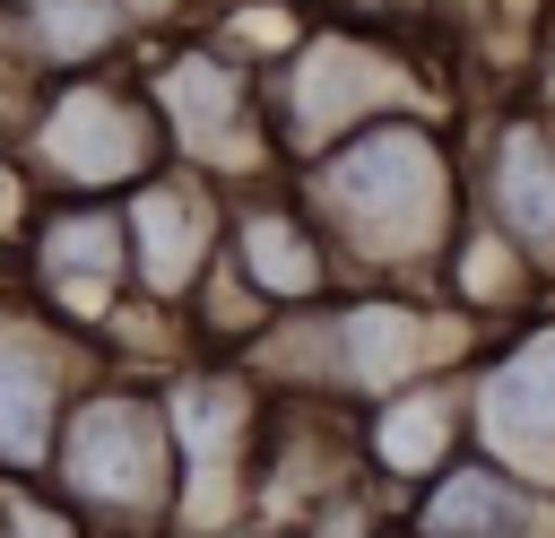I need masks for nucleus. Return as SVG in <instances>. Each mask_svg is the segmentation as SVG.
I'll use <instances>...</instances> for the list:
<instances>
[{"mask_svg": "<svg viewBox=\"0 0 555 538\" xmlns=\"http://www.w3.org/2000/svg\"><path fill=\"white\" fill-rule=\"evenodd\" d=\"M321 234L338 243V269L356 286H434L460 217H468V156H460V113L408 104L382 113L321 156L286 165Z\"/></svg>", "mask_w": 555, "mask_h": 538, "instance_id": "nucleus-1", "label": "nucleus"}, {"mask_svg": "<svg viewBox=\"0 0 555 538\" xmlns=\"http://www.w3.org/2000/svg\"><path fill=\"white\" fill-rule=\"evenodd\" d=\"M494 330H477L468 312H451L434 286H338L330 304H304V312H278L243 364L260 373V390L278 399H338V408H364L416 373H468V356L486 347Z\"/></svg>", "mask_w": 555, "mask_h": 538, "instance_id": "nucleus-2", "label": "nucleus"}, {"mask_svg": "<svg viewBox=\"0 0 555 538\" xmlns=\"http://www.w3.org/2000/svg\"><path fill=\"white\" fill-rule=\"evenodd\" d=\"M408 104L460 113L442 35L312 17L304 43L269 69V130H278V156H286V165H304V156H321L330 139H347V130H364V121H382V113H408Z\"/></svg>", "mask_w": 555, "mask_h": 538, "instance_id": "nucleus-3", "label": "nucleus"}, {"mask_svg": "<svg viewBox=\"0 0 555 538\" xmlns=\"http://www.w3.org/2000/svg\"><path fill=\"white\" fill-rule=\"evenodd\" d=\"M43 486L95 529V538H173V425L156 373L95 364L52 434Z\"/></svg>", "mask_w": 555, "mask_h": 538, "instance_id": "nucleus-4", "label": "nucleus"}, {"mask_svg": "<svg viewBox=\"0 0 555 538\" xmlns=\"http://www.w3.org/2000/svg\"><path fill=\"white\" fill-rule=\"evenodd\" d=\"M156 121H165V156L208 174L217 191H243V182H269L286 174L278 156V130H269V78L217 43L208 26H173V35H147L130 52Z\"/></svg>", "mask_w": 555, "mask_h": 538, "instance_id": "nucleus-5", "label": "nucleus"}, {"mask_svg": "<svg viewBox=\"0 0 555 538\" xmlns=\"http://www.w3.org/2000/svg\"><path fill=\"white\" fill-rule=\"evenodd\" d=\"M17 156H26L43 200H121L156 165H173L165 156V121H156V104H147L130 61L43 78L35 104L17 113Z\"/></svg>", "mask_w": 555, "mask_h": 538, "instance_id": "nucleus-6", "label": "nucleus"}, {"mask_svg": "<svg viewBox=\"0 0 555 538\" xmlns=\"http://www.w3.org/2000/svg\"><path fill=\"white\" fill-rule=\"evenodd\" d=\"M165 425H173V538H208L251 521V451L269 425V390L243 356H182L156 373Z\"/></svg>", "mask_w": 555, "mask_h": 538, "instance_id": "nucleus-7", "label": "nucleus"}, {"mask_svg": "<svg viewBox=\"0 0 555 538\" xmlns=\"http://www.w3.org/2000/svg\"><path fill=\"white\" fill-rule=\"evenodd\" d=\"M9 278L26 304H43L61 330L104 347V330L130 312V243H121V200H35Z\"/></svg>", "mask_w": 555, "mask_h": 538, "instance_id": "nucleus-8", "label": "nucleus"}, {"mask_svg": "<svg viewBox=\"0 0 555 538\" xmlns=\"http://www.w3.org/2000/svg\"><path fill=\"white\" fill-rule=\"evenodd\" d=\"M468 208L555 286V113L529 95H494L460 113Z\"/></svg>", "mask_w": 555, "mask_h": 538, "instance_id": "nucleus-9", "label": "nucleus"}, {"mask_svg": "<svg viewBox=\"0 0 555 538\" xmlns=\"http://www.w3.org/2000/svg\"><path fill=\"white\" fill-rule=\"evenodd\" d=\"M460 382H468V451L555 495V295L503 321Z\"/></svg>", "mask_w": 555, "mask_h": 538, "instance_id": "nucleus-10", "label": "nucleus"}, {"mask_svg": "<svg viewBox=\"0 0 555 538\" xmlns=\"http://www.w3.org/2000/svg\"><path fill=\"white\" fill-rule=\"evenodd\" d=\"M95 364L104 356L78 330H61L43 304H26L17 278L0 286V477H43L52 434Z\"/></svg>", "mask_w": 555, "mask_h": 538, "instance_id": "nucleus-11", "label": "nucleus"}, {"mask_svg": "<svg viewBox=\"0 0 555 538\" xmlns=\"http://www.w3.org/2000/svg\"><path fill=\"white\" fill-rule=\"evenodd\" d=\"M121 243H130V295L182 312L199 278L225 260V191L191 165H156L139 191H121Z\"/></svg>", "mask_w": 555, "mask_h": 538, "instance_id": "nucleus-12", "label": "nucleus"}, {"mask_svg": "<svg viewBox=\"0 0 555 538\" xmlns=\"http://www.w3.org/2000/svg\"><path fill=\"white\" fill-rule=\"evenodd\" d=\"M225 269H234L269 312H304V304H330V295L347 286L338 243H330L321 217L304 208L295 174H269V182L225 191Z\"/></svg>", "mask_w": 555, "mask_h": 538, "instance_id": "nucleus-13", "label": "nucleus"}, {"mask_svg": "<svg viewBox=\"0 0 555 538\" xmlns=\"http://www.w3.org/2000/svg\"><path fill=\"white\" fill-rule=\"evenodd\" d=\"M364 469H356V408L338 399H278L269 390V425H260V451H251V521L269 538L304 529L330 495H347Z\"/></svg>", "mask_w": 555, "mask_h": 538, "instance_id": "nucleus-14", "label": "nucleus"}, {"mask_svg": "<svg viewBox=\"0 0 555 538\" xmlns=\"http://www.w3.org/2000/svg\"><path fill=\"white\" fill-rule=\"evenodd\" d=\"M460 451H468V382L460 373H416V382H399V390L356 408V469L390 503H408Z\"/></svg>", "mask_w": 555, "mask_h": 538, "instance_id": "nucleus-15", "label": "nucleus"}, {"mask_svg": "<svg viewBox=\"0 0 555 538\" xmlns=\"http://www.w3.org/2000/svg\"><path fill=\"white\" fill-rule=\"evenodd\" d=\"M399 529L408 538H555V495H538L486 451H460L442 477H425L399 503Z\"/></svg>", "mask_w": 555, "mask_h": 538, "instance_id": "nucleus-16", "label": "nucleus"}, {"mask_svg": "<svg viewBox=\"0 0 555 538\" xmlns=\"http://www.w3.org/2000/svg\"><path fill=\"white\" fill-rule=\"evenodd\" d=\"M0 35L35 61V78L113 69L139 52V26L121 0H0Z\"/></svg>", "mask_w": 555, "mask_h": 538, "instance_id": "nucleus-17", "label": "nucleus"}, {"mask_svg": "<svg viewBox=\"0 0 555 538\" xmlns=\"http://www.w3.org/2000/svg\"><path fill=\"white\" fill-rule=\"evenodd\" d=\"M434 295H442L451 312H468L477 330H503V321H520L529 304H546L555 286H546V278H538V269H529V260L468 208L460 234H451V252H442V269H434Z\"/></svg>", "mask_w": 555, "mask_h": 538, "instance_id": "nucleus-18", "label": "nucleus"}, {"mask_svg": "<svg viewBox=\"0 0 555 538\" xmlns=\"http://www.w3.org/2000/svg\"><path fill=\"white\" fill-rule=\"evenodd\" d=\"M0 538H95L43 477H0Z\"/></svg>", "mask_w": 555, "mask_h": 538, "instance_id": "nucleus-19", "label": "nucleus"}, {"mask_svg": "<svg viewBox=\"0 0 555 538\" xmlns=\"http://www.w3.org/2000/svg\"><path fill=\"white\" fill-rule=\"evenodd\" d=\"M35 174H26V156H17V139L0 130V252H17V234H26V217H35Z\"/></svg>", "mask_w": 555, "mask_h": 538, "instance_id": "nucleus-20", "label": "nucleus"}, {"mask_svg": "<svg viewBox=\"0 0 555 538\" xmlns=\"http://www.w3.org/2000/svg\"><path fill=\"white\" fill-rule=\"evenodd\" d=\"M208 538H269L260 521H234V529H208Z\"/></svg>", "mask_w": 555, "mask_h": 538, "instance_id": "nucleus-21", "label": "nucleus"}, {"mask_svg": "<svg viewBox=\"0 0 555 538\" xmlns=\"http://www.w3.org/2000/svg\"><path fill=\"white\" fill-rule=\"evenodd\" d=\"M286 538H304V529H286Z\"/></svg>", "mask_w": 555, "mask_h": 538, "instance_id": "nucleus-22", "label": "nucleus"}]
</instances>
